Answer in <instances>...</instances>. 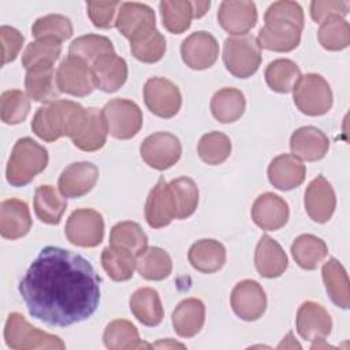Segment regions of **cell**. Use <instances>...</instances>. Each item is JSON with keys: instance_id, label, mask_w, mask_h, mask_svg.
Returning <instances> with one entry per match:
<instances>
[{"instance_id": "obj_46", "label": "cell", "mask_w": 350, "mask_h": 350, "mask_svg": "<svg viewBox=\"0 0 350 350\" xmlns=\"http://www.w3.org/2000/svg\"><path fill=\"white\" fill-rule=\"evenodd\" d=\"M198 156L209 165L224 163L231 154V141L220 131H211L201 137L198 142Z\"/></svg>"}, {"instance_id": "obj_33", "label": "cell", "mask_w": 350, "mask_h": 350, "mask_svg": "<svg viewBox=\"0 0 350 350\" xmlns=\"http://www.w3.org/2000/svg\"><path fill=\"white\" fill-rule=\"evenodd\" d=\"M33 204L36 216L46 224H59L64 211L67 209L64 196H60L51 185H41L36 189Z\"/></svg>"}, {"instance_id": "obj_26", "label": "cell", "mask_w": 350, "mask_h": 350, "mask_svg": "<svg viewBox=\"0 0 350 350\" xmlns=\"http://www.w3.org/2000/svg\"><path fill=\"white\" fill-rule=\"evenodd\" d=\"M145 219L152 228L165 227L175 219L168 183L164 176H160L157 183L149 191L145 202Z\"/></svg>"}, {"instance_id": "obj_3", "label": "cell", "mask_w": 350, "mask_h": 350, "mask_svg": "<svg viewBox=\"0 0 350 350\" xmlns=\"http://www.w3.org/2000/svg\"><path fill=\"white\" fill-rule=\"evenodd\" d=\"M82 111L83 107L75 101L55 100L37 109L31 120V130L46 142L70 137Z\"/></svg>"}, {"instance_id": "obj_1", "label": "cell", "mask_w": 350, "mask_h": 350, "mask_svg": "<svg viewBox=\"0 0 350 350\" xmlns=\"http://www.w3.org/2000/svg\"><path fill=\"white\" fill-rule=\"evenodd\" d=\"M101 278L71 250L45 246L30 264L18 290L34 319L68 327L89 319L100 302Z\"/></svg>"}, {"instance_id": "obj_40", "label": "cell", "mask_w": 350, "mask_h": 350, "mask_svg": "<svg viewBox=\"0 0 350 350\" xmlns=\"http://www.w3.org/2000/svg\"><path fill=\"white\" fill-rule=\"evenodd\" d=\"M113 45L109 38L98 34H86L75 38L68 48V55L86 63L89 67L101 56L113 53Z\"/></svg>"}, {"instance_id": "obj_45", "label": "cell", "mask_w": 350, "mask_h": 350, "mask_svg": "<svg viewBox=\"0 0 350 350\" xmlns=\"http://www.w3.org/2000/svg\"><path fill=\"white\" fill-rule=\"evenodd\" d=\"M317 37L327 51H342L350 44L349 22L340 16H329L321 22Z\"/></svg>"}, {"instance_id": "obj_42", "label": "cell", "mask_w": 350, "mask_h": 350, "mask_svg": "<svg viewBox=\"0 0 350 350\" xmlns=\"http://www.w3.org/2000/svg\"><path fill=\"white\" fill-rule=\"evenodd\" d=\"M62 53V44L52 38H41L30 42L22 53V66L26 70L37 67H53Z\"/></svg>"}, {"instance_id": "obj_35", "label": "cell", "mask_w": 350, "mask_h": 350, "mask_svg": "<svg viewBox=\"0 0 350 350\" xmlns=\"http://www.w3.org/2000/svg\"><path fill=\"white\" fill-rule=\"evenodd\" d=\"M135 268L146 280H163L172 271V260L164 249L150 246L135 256Z\"/></svg>"}, {"instance_id": "obj_2", "label": "cell", "mask_w": 350, "mask_h": 350, "mask_svg": "<svg viewBox=\"0 0 350 350\" xmlns=\"http://www.w3.org/2000/svg\"><path fill=\"white\" fill-rule=\"evenodd\" d=\"M264 22L257 36L260 48L290 52L299 45L305 19L298 3L288 0L272 3L264 14Z\"/></svg>"}, {"instance_id": "obj_10", "label": "cell", "mask_w": 350, "mask_h": 350, "mask_svg": "<svg viewBox=\"0 0 350 350\" xmlns=\"http://www.w3.org/2000/svg\"><path fill=\"white\" fill-rule=\"evenodd\" d=\"M144 101L153 115L170 119L179 112L182 94L179 88L170 79L153 77L144 85Z\"/></svg>"}, {"instance_id": "obj_17", "label": "cell", "mask_w": 350, "mask_h": 350, "mask_svg": "<svg viewBox=\"0 0 350 350\" xmlns=\"http://www.w3.org/2000/svg\"><path fill=\"white\" fill-rule=\"evenodd\" d=\"M305 211L316 223H327L336 208V197L331 183L323 176L317 175L305 190Z\"/></svg>"}, {"instance_id": "obj_6", "label": "cell", "mask_w": 350, "mask_h": 350, "mask_svg": "<svg viewBox=\"0 0 350 350\" xmlns=\"http://www.w3.org/2000/svg\"><path fill=\"white\" fill-rule=\"evenodd\" d=\"M226 68L237 78L252 77L261 64V48L252 34L227 37L223 46Z\"/></svg>"}, {"instance_id": "obj_7", "label": "cell", "mask_w": 350, "mask_h": 350, "mask_svg": "<svg viewBox=\"0 0 350 350\" xmlns=\"http://www.w3.org/2000/svg\"><path fill=\"white\" fill-rule=\"evenodd\" d=\"M293 100L297 108L308 116H321L332 107V90L320 75L309 72L301 75L293 89Z\"/></svg>"}, {"instance_id": "obj_15", "label": "cell", "mask_w": 350, "mask_h": 350, "mask_svg": "<svg viewBox=\"0 0 350 350\" xmlns=\"http://www.w3.org/2000/svg\"><path fill=\"white\" fill-rule=\"evenodd\" d=\"M115 26L131 42L156 29V15L146 4L135 1L122 3Z\"/></svg>"}, {"instance_id": "obj_18", "label": "cell", "mask_w": 350, "mask_h": 350, "mask_svg": "<svg viewBox=\"0 0 350 350\" xmlns=\"http://www.w3.org/2000/svg\"><path fill=\"white\" fill-rule=\"evenodd\" d=\"M220 26L232 36L247 34L257 22V8L253 1L226 0L221 1L217 11Z\"/></svg>"}, {"instance_id": "obj_50", "label": "cell", "mask_w": 350, "mask_h": 350, "mask_svg": "<svg viewBox=\"0 0 350 350\" xmlns=\"http://www.w3.org/2000/svg\"><path fill=\"white\" fill-rule=\"evenodd\" d=\"M120 1H88L86 10L92 23L98 29H109L115 25Z\"/></svg>"}, {"instance_id": "obj_19", "label": "cell", "mask_w": 350, "mask_h": 350, "mask_svg": "<svg viewBox=\"0 0 350 350\" xmlns=\"http://www.w3.org/2000/svg\"><path fill=\"white\" fill-rule=\"evenodd\" d=\"M297 331L305 340H324L332 328V320L324 306L317 302L306 301L297 312Z\"/></svg>"}, {"instance_id": "obj_31", "label": "cell", "mask_w": 350, "mask_h": 350, "mask_svg": "<svg viewBox=\"0 0 350 350\" xmlns=\"http://www.w3.org/2000/svg\"><path fill=\"white\" fill-rule=\"evenodd\" d=\"M25 88L29 98L37 103H52L60 93L53 67H37L27 70Z\"/></svg>"}, {"instance_id": "obj_47", "label": "cell", "mask_w": 350, "mask_h": 350, "mask_svg": "<svg viewBox=\"0 0 350 350\" xmlns=\"http://www.w3.org/2000/svg\"><path fill=\"white\" fill-rule=\"evenodd\" d=\"M71 21L60 14H49L38 18L31 26V34L36 40L52 38L59 42L68 40L72 36Z\"/></svg>"}, {"instance_id": "obj_29", "label": "cell", "mask_w": 350, "mask_h": 350, "mask_svg": "<svg viewBox=\"0 0 350 350\" xmlns=\"http://www.w3.org/2000/svg\"><path fill=\"white\" fill-rule=\"evenodd\" d=\"M130 310L134 317L146 327H156L164 317V309L159 293L152 287H141L130 297Z\"/></svg>"}, {"instance_id": "obj_41", "label": "cell", "mask_w": 350, "mask_h": 350, "mask_svg": "<svg viewBox=\"0 0 350 350\" xmlns=\"http://www.w3.org/2000/svg\"><path fill=\"white\" fill-rule=\"evenodd\" d=\"M264 77L273 92L290 93L301 78V70L290 59H276L267 66Z\"/></svg>"}, {"instance_id": "obj_48", "label": "cell", "mask_w": 350, "mask_h": 350, "mask_svg": "<svg viewBox=\"0 0 350 350\" xmlns=\"http://www.w3.org/2000/svg\"><path fill=\"white\" fill-rule=\"evenodd\" d=\"M30 111L29 96L18 89L3 92L0 97V116L5 124H18L26 119Z\"/></svg>"}, {"instance_id": "obj_9", "label": "cell", "mask_w": 350, "mask_h": 350, "mask_svg": "<svg viewBox=\"0 0 350 350\" xmlns=\"http://www.w3.org/2000/svg\"><path fill=\"white\" fill-rule=\"evenodd\" d=\"M67 239L81 247H94L104 238V219L100 212L90 208L74 211L66 223Z\"/></svg>"}, {"instance_id": "obj_30", "label": "cell", "mask_w": 350, "mask_h": 350, "mask_svg": "<svg viewBox=\"0 0 350 350\" xmlns=\"http://www.w3.org/2000/svg\"><path fill=\"white\" fill-rule=\"evenodd\" d=\"M191 267L202 273H213L226 262V249L216 239H200L194 242L187 253Z\"/></svg>"}, {"instance_id": "obj_53", "label": "cell", "mask_w": 350, "mask_h": 350, "mask_svg": "<svg viewBox=\"0 0 350 350\" xmlns=\"http://www.w3.org/2000/svg\"><path fill=\"white\" fill-rule=\"evenodd\" d=\"M193 18H201L206 14L211 7V1H191Z\"/></svg>"}, {"instance_id": "obj_20", "label": "cell", "mask_w": 350, "mask_h": 350, "mask_svg": "<svg viewBox=\"0 0 350 350\" xmlns=\"http://www.w3.org/2000/svg\"><path fill=\"white\" fill-rule=\"evenodd\" d=\"M98 179V168L90 161L67 165L59 176V190L66 198H79L88 194Z\"/></svg>"}, {"instance_id": "obj_12", "label": "cell", "mask_w": 350, "mask_h": 350, "mask_svg": "<svg viewBox=\"0 0 350 350\" xmlns=\"http://www.w3.org/2000/svg\"><path fill=\"white\" fill-rule=\"evenodd\" d=\"M107 134L108 129L103 112L90 107L83 108L70 134V138L78 149L83 152H94L105 145Z\"/></svg>"}, {"instance_id": "obj_49", "label": "cell", "mask_w": 350, "mask_h": 350, "mask_svg": "<svg viewBox=\"0 0 350 350\" xmlns=\"http://www.w3.org/2000/svg\"><path fill=\"white\" fill-rule=\"evenodd\" d=\"M131 55L142 63H156L159 62L167 49L164 36L157 30H152L148 34L130 42Z\"/></svg>"}, {"instance_id": "obj_23", "label": "cell", "mask_w": 350, "mask_h": 350, "mask_svg": "<svg viewBox=\"0 0 350 350\" xmlns=\"http://www.w3.org/2000/svg\"><path fill=\"white\" fill-rule=\"evenodd\" d=\"M290 149L293 156L301 160L317 161L327 154L329 149V139L320 129L302 126L291 134Z\"/></svg>"}, {"instance_id": "obj_28", "label": "cell", "mask_w": 350, "mask_h": 350, "mask_svg": "<svg viewBox=\"0 0 350 350\" xmlns=\"http://www.w3.org/2000/svg\"><path fill=\"white\" fill-rule=\"evenodd\" d=\"M205 323V305L198 298H186L172 312V327L182 338L197 335Z\"/></svg>"}, {"instance_id": "obj_22", "label": "cell", "mask_w": 350, "mask_h": 350, "mask_svg": "<svg viewBox=\"0 0 350 350\" xmlns=\"http://www.w3.org/2000/svg\"><path fill=\"white\" fill-rule=\"evenodd\" d=\"M94 86L105 93H113L119 90L129 74L127 63L123 57L118 56L115 52L101 56L92 66Z\"/></svg>"}, {"instance_id": "obj_34", "label": "cell", "mask_w": 350, "mask_h": 350, "mask_svg": "<svg viewBox=\"0 0 350 350\" xmlns=\"http://www.w3.org/2000/svg\"><path fill=\"white\" fill-rule=\"evenodd\" d=\"M246 107L243 93L235 88H223L217 90L211 100V111L220 123H232L238 120Z\"/></svg>"}, {"instance_id": "obj_36", "label": "cell", "mask_w": 350, "mask_h": 350, "mask_svg": "<svg viewBox=\"0 0 350 350\" xmlns=\"http://www.w3.org/2000/svg\"><path fill=\"white\" fill-rule=\"evenodd\" d=\"M291 254L302 269L312 271L327 257L328 247L321 238L313 234H302L294 239Z\"/></svg>"}, {"instance_id": "obj_39", "label": "cell", "mask_w": 350, "mask_h": 350, "mask_svg": "<svg viewBox=\"0 0 350 350\" xmlns=\"http://www.w3.org/2000/svg\"><path fill=\"white\" fill-rule=\"evenodd\" d=\"M103 340L109 350H133L144 346L135 325L124 319L108 323L103 334Z\"/></svg>"}, {"instance_id": "obj_27", "label": "cell", "mask_w": 350, "mask_h": 350, "mask_svg": "<svg viewBox=\"0 0 350 350\" xmlns=\"http://www.w3.org/2000/svg\"><path fill=\"white\" fill-rule=\"evenodd\" d=\"M254 264L262 278L273 279L284 273L288 265L287 256L282 246L269 235H262L254 252Z\"/></svg>"}, {"instance_id": "obj_5", "label": "cell", "mask_w": 350, "mask_h": 350, "mask_svg": "<svg viewBox=\"0 0 350 350\" xmlns=\"http://www.w3.org/2000/svg\"><path fill=\"white\" fill-rule=\"evenodd\" d=\"M4 340L10 349L14 350H33L49 349L64 350V342L52 334L33 327L21 313H11L7 317L4 327Z\"/></svg>"}, {"instance_id": "obj_24", "label": "cell", "mask_w": 350, "mask_h": 350, "mask_svg": "<svg viewBox=\"0 0 350 350\" xmlns=\"http://www.w3.org/2000/svg\"><path fill=\"white\" fill-rule=\"evenodd\" d=\"M31 228L29 206L18 198H8L0 204V234L5 239H19Z\"/></svg>"}, {"instance_id": "obj_4", "label": "cell", "mask_w": 350, "mask_h": 350, "mask_svg": "<svg viewBox=\"0 0 350 350\" xmlns=\"http://www.w3.org/2000/svg\"><path fill=\"white\" fill-rule=\"evenodd\" d=\"M48 159V150L42 145L30 137L19 138L7 163V182L15 187L26 186L46 168Z\"/></svg>"}, {"instance_id": "obj_14", "label": "cell", "mask_w": 350, "mask_h": 350, "mask_svg": "<svg viewBox=\"0 0 350 350\" xmlns=\"http://www.w3.org/2000/svg\"><path fill=\"white\" fill-rule=\"evenodd\" d=\"M230 302L234 313L245 321L258 320L267 309L265 291L258 282L252 279L241 280L234 286Z\"/></svg>"}, {"instance_id": "obj_37", "label": "cell", "mask_w": 350, "mask_h": 350, "mask_svg": "<svg viewBox=\"0 0 350 350\" xmlns=\"http://www.w3.org/2000/svg\"><path fill=\"white\" fill-rule=\"evenodd\" d=\"M175 219L191 216L198 205V187L191 178L180 176L168 183Z\"/></svg>"}, {"instance_id": "obj_51", "label": "cell", "mask_w": 350, "mask_h": 350, "mask_svg": "<svg viewBox=\"0 0 350 350\" xmlns=\"http://www.w3.org/2000/svg\"><path fill=\"white\" fill-rule=\"evenodd\" d=\"M350 3L342 0H314L310 3V16L314 22L321 23L329 16L343 18L349 12Z\"/></svg>"}, {"instance_id": "obj_21", "label": "cell", "mask_w": 350, "mask_h": 350, "mask_svg": "<svg viewBox=\"0 0 350 350\" xmlns=\"http://www.w3.org/2000/svg\"><path fill=\"white\" fill-rule=\"evenodd\" d=\"M290 216L287 202L278 194L264 193L258 196L252 206L253 221L265 231L282 228Z\"/></svg>"}, {"instance_id": "obj_52", "label": "cell", "mask_w": 350, "mask_h": 350, "mask_svg": "<svg viewBox=\"0 0 350 350\" xmlns=\"http://www.w3.org/2000/svg\"><path fill=\"white\" fill-rule=\"evenodd\" d=\"M0 38H1V46H3L1 64L5 66L7 63H11L16 59V56L23 45L25 37L15 27L4 25L0 27Z\"/></svg>"}, {"instance_id": "obj_11", "label": "cell", "mask_w": 350, "mask_h": 350, "mask_svg": "<svg viewBox=\"0 0 350 350\" xmlns=\"http://www.w3.org/2000/svg\"><path fill=\"white\" fill-rule=\"evenodd\" d=\"M139 153L149 167L164 171L178 163L182 154V145L175 134L159 131L148 135L142 141Z\"/></svg>"}, {"instance_id": "obj_43", "label": "cell", "mask_w": 350, "mask_h": 350, "mask_svg": "<svg viewBox=\"0 0 350 350\" xmlns=\"http://www.w3.org/2000/svg\"><path fill=\"white\" fill-rule=\"evenodd\" d=\"M163 26L172 34L186 31L193 19L191 1L187 0H163L160 1Z\"/></svg>"}, {"instance_id": "obj_38", "label": "cell", "mask_w": 350, "mask_h": 350, "mask_svg": "<svg viewBox=\"0 0 350 350\" xmlns=\"http://www.w3.org/2000/svg\"><path fill=\"white\" fill-rule=\"evenodd\" d=\"M101 265L115 282H126L133 278L135 254L120 246H107L101 253Z\"/></svg>"}, {"instance_id": "obj_25", "label": "cell", "mask_w": 350, "mask_h": 350, "mask_svg": "<svg viewBox=\"0 0 350 350\" xmlns=\"http://www.w3.org/2000/svg\"><path fill=\"white\" fill-rule=\"evenodd\" d=\"M305 164L293 154H279L268 165L271 185L283 191L298 187L305 180Z\"/></svg>"}, {"instance_id": "obj_8", "label": "cell", "mask_w": 350, "mask_h": 350, "mask_svg": "<svg viewBox=\"0 0 350 350\" xmlns=\"http://www.w3.org/2000/svg\"><path fill=\"white\" fill-rule=\"evenodd\" d=\"M108 133L118 139L135 137L142 127V111L127 98H113L101 109Z\"/></svg>"}, {"instance_id": "obj_16", "label": "cell", "mask_w": 350, "mask_h": 350, "mask_svg": "<svg viewBox=\"0 0 350 350\" xmlns=\"http://www.w3.org/2000/svg\"><path fill=\"white\" fill-rule=\"evenodd\" d=\"M180 55L185 64L193 70H205L215 64L219 56L216 38L204 30L194 31L180 45Z\"/></svg>"}, {"instance_id": "obj_32", "label": "cell", "mask_w": 350, "mask_h": 350, "mask_svg": "<svg viewBox=\"0 0 350 350\" xmlns=\"http://www.w3.org/2000/svg\"><path fill=\"white\" fill-rule=\"evenodd\" d=\"M321 275L331 301L342 309H349L350 284L343 265L336 258L332 257L323 265Z\"/></svg>"}, {"instance_id": "obj_44", "label": "cell", "mask_w": 350, "mask_h": 350, "mask_svg": "<svg viewBox=\"0 0 350 350\" xmlns=\"http://www.w3.org/2000/svg\"><path fill=\"white\" fill-rule=\"evenodd\" d=\"M109 243L124 247L137 256L148 247V237L138 223L126 220L112 227Z\"/></svg>"}, {"instance_id": "obj_13", "label": "cell", "mask_w": 350, "mask_h": 350, "mask_svg": "<svg viewBox=\"0 0 350 350\" xmlns=\"http://www.w3.org/2000/svg\"><path fill=\"white\" fill-rule=\"evenodd\" d=\"M56 82L62 93L74 97H85L96 88L92 68L70 55L60 62L56 71Z\"/></svg>"}]
</instances>
